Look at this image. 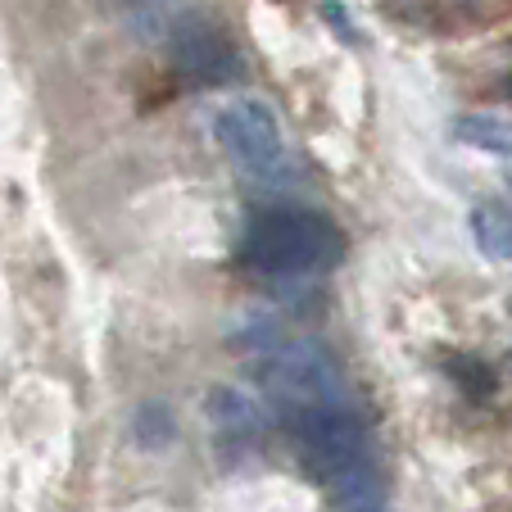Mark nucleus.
Instances as JSON below:
<instances>
[{
	"mask_svg": "<svg viewBox=\"0 0 512 512\" xmlns=\"http://www.w3.org/2000/svg\"><path fill=\"white\" fill-rule=\"evenodd\" d=\"M300 449L304 472L318 485H327L331 499L345 508H377L381 499V472L372 463L368 431L349 413L345 404L336 408H309V413L281 417Z\"/></svg>",
	"mask_w": 512,
	"mask_h": 512,
	"instance_id": "nucleus-1",
	"label": "nucleus"
},
{
	"mask_svg": "<svg viewBox=\"0 0 512 512\" xmlns=\"http://www.w3.org/2000/svg\"><path fill=\"white\" fill-rule=\"evenodd\" d=\"M241 254L263 277H304L340 259V232L313 209H268L245 227Z\"/></svg>",
	"mask_w": 512,
	"mask_h": 512,
	"instance_id": "nucleus-2",
	"label": "nucleus"
},
{
	"mask_svg": "<svg viewBox=\"0 0 512 512\" xmlns=\"http://www.w3.org/2000/svg\"><path fill=\"white\" fill-rule=\"evenodd\" d=\"M250 377H254V386L281 408V417L345 404L340 368L322 345H277L272 354L254 358Z\"/></svg>",
	"mask_w": 512,
	"mask_h": 512,
	"instance_id": "nucleus-3",
	"label": "nucleus"
},
{
	"mask_svg": "<svg viewBox=\"0 0 512 512\" xmlns=\"http://www.w3.org/2000/svg\"><path fill=\"white\" fill-rule=\"evenodd\" d=\"M168 37V55H173V68L195 87H227V82L241 73V55L227 41L223 28H213L200 14H177L164 28Z\"/></svg>",
	"mask_w": 512,
	"mask_h": 512,
	"instance_id": "nucleus-4",
	"label": "nucleus"
},
{
	"mask_svg": "<svg viewBox=\"0 0 512 512\" xmlns=\"http://www.w3.org/2000/svg\"><path fill=\"white\" fill-rule=\"evenodd\" d=\"M218 136L227 155L254 177H272L281 168V127L268 105L259 100H236L218 114Z\"/></svg>",
	"mask_w": 512,
	"mask_h": 512,
	"instance_id": "nucleus-5",
	"label": "nucleus"
},
{
	"mask_svg": "<svg viewBox=\"0 0 512 512\" xmlns=\"http://www.w3.org/2000/svg\"><path fill=\"white\" fill-rule=\"evenodd\" d=\"M204 408H209V422H213V435L218 440H236V445H245V440H254L259 435V408L250 404L245 395H236V390H213L209 399H204Z\"/></svg>",
	"mask_w": 512,
	"mask_h": 512,
	"instance_id": "nucleus-6",
	"label": "nucleus"
},
{
	"mask_svg": "<svg viewBox=\"0 0 512 512\" xmlns=\"http://www.w3.org/2000/svg\"><path fill=\"white\" fill-rule=\"evenodd\" d=\"M472 227H476V241H481V250L490 254V259H508V204H481V209L472 213Z\"/></svg>",
	"mask_w": 512,
	"mask_h": 512,
	"instance_id": "nucleus-7",
	"label": "nucleus"
},
{
	"mask_svg": "<svg viewBox=\"0 0 512 512\" xmlns=\"http://www.w3.org/2000/svg\"><path fill=\"white\" fill-rule=\"evenodd\" d=\"M136 440H141L145 449H164L168 440H173V417H168L164 404H145L141 413H136Z\"/></svg>",
	"mask_w": 512,
	"mask_h": 512,
	"instance_id": "nucleus-8",
	"label": "nucleus"
},
{
	"mask_svg": "<svg viewBox=\"0 0 512 512\" xmlns=\"http://www.w3.org/2000/svg\"><path fill=\"white\" fill-rule=\"evenodd\" d=\"M458 136L472 145H485L494 155H508V127L494 123V118H463V123H458Z\"/></svg>",
	"mask_w": 512,
	"mask_h": 512,
	"instance_id": "nucleus-9",
	"label": "nucleus"
},
{
	"mask_svg": "<svg viewBox=\"0 0 512 512\" xmlns=\"http://www.w3.org/2000/svg\"><path fill=\"white\" fill-rule=\"evenodd\" d=\"M449 377L463 390H472V395H490L494 390V372L485 368L481 358H449Z\"/></svg>",
	"mask_w": 512,
	"mask_h": 512,
	"instance_id": "nucleus-10",
	"label": "nucleus"
},
{
	"mask_svg": "<svg viewBox=\"0 0 512 512\" xmlns=\"http://www.w3.org/2000/svg\"><path fill=\"white\" fill-rule=\"evenodd\" d=\"M349 512H381V508H349Z\"/></svg>",
	"mask_w": 512,
	"mask_h": 512,
	"instance_id": "nucleus-11",
	"label": "nucleus"
}]
</instances>
